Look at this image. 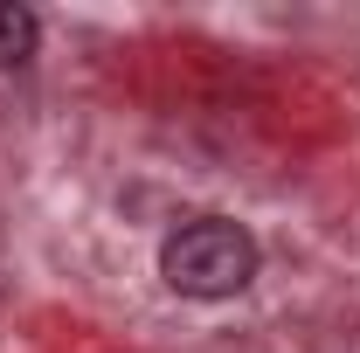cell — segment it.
Listing matches in <instances>:
<instances>
[{"instance_id": "obj_1", "label": "cell", "mask_w": 360, "mask_h": 353, "mask_svg": "<svg viewBox=\"0 0 360 353\" xmlns=\"http://www.w3.org/2000/svg\"><path fill=\"white\" fill-rule=\"evenodd\" d=\"M160 277L174 284L180 298H201V305L236 298V291H250V277H257V243H250L243 222L194 215V222H180L174 236H167Z\"/></svg>"}, {"instance_id": "obj_2", "label": "cell", "mask_w": 360, "mask_h": 353, "mask_svg": "<svg viewBox=\"0 0 360 353\" xmlns=\"http://www.w3.org/2000/svg\"><path fill=\"white\" fill-rule=\"evenodd\" d=\"M28 49H35V14H28V7H7V0H0V70L28 63Z\"/></svg>"}]
</instances>
